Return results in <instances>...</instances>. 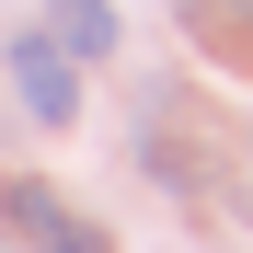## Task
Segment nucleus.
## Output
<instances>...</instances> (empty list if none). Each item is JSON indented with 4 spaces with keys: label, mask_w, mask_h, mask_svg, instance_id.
<instances>
[{
    "label": "nucleus",
    "mask_w": 253,
    "mask_h": 253,
    "mask_svg": "<svg viewBox=\"0 0 253 253\" xmlns=\"http://www.w3.org/2000/svg\"><path fill=\"white\" fill-rule=\"evenodd\" d=\"M230 12H242V23H253V0H230Z\"/></svg>",
    "instance_id": "obj_4"
},
{
    "label": "nucleus",
    "mask_w": 253,
    "mask_h": 253,
    "mask_svg": "<svg viewBox=\"0 0 253 253\" xmlns=\"http://www.w3.org/2000/svg\"><path fill=\"white\" fill-rule=\"evenodd\" d=\"M0 253H12V230H0Z\"/></svg>",
    "instance_id": "obj_5"
},
{
    "label": "nucleus",
    "mask_w": 253,
    "mask_h": 253,
    "mask_svg": "<svg viewBox=\"0 0 253 253\" xmlns=\"http://www.w3.org/2000/svg\"><path fill=\"white\" fill-rule=\"evenodd\" d=\"M242 150H253V138H242Z\"/></svg>",
    "instance_id": "obj_6"
},
{
    "label": "nucleus",
    "mask_w": 253,
    "mask_h": 253,
    "mask_svg": "<svg viewBox=\"0 0 253 253\" xmlns=\"http://www.w3.org/2000/svg\"><path fill=\"white\" fill-rule=\"evenodd\" d=\"M46 35H58V58H69V69H81V58H126L115 0H58V12H46Z\"/></svg>",
    "instance_id": "obj_3"
},
{
    "label": "nucleus",
    "mask_w": 253,
    "mask_h": 253,
    "mask_svg": "<svg viewBox=\"0 0 253 253\" xmlns=\"http://www.w3.org/2000/svg\"><path fill=\"white\" fill-rule=\"evenodd\" d=\"M0 230H35V253H115V242H104L92 219H81V207H69L58 184H35V173L12 184V207H0Z\"/></svg>",
    "instance_id": "obj_2"
},
{
    "label": "nucleus",
    "mask_w": 253,
    "mask_h": 253,
    "mask_svg": "<svg viewBox=\"0 0 253 253\" xmlns=\"http://www.w3.org/2000/svg\"><path fill=\"white\" fill-rule=\"evenodd\" d=\"M0 58H12V104H23L35 126H69V115H81V81H69V58H58V35H46V23H23Z\"/></svg>",
    "instance_id": "obj_1"
}]
</instances>
